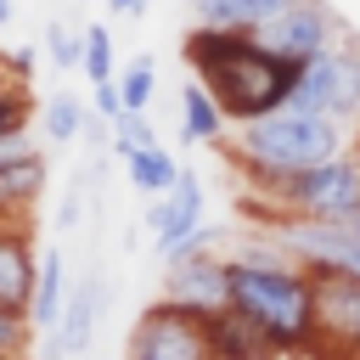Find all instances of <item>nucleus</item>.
<instances>
[{
  "mask_svg": "<svg viewBox=\"0 0 360 360\" xmlns=\"http://www.w3.org/2000/svg\"><path fill=\"white\" fill-rule=\"evenodd\" d=\"M180 56L186 68L214 90V101L225 107V118H259L270 107H281L298 84V62L264 51L253 34L242 28H208V22H191V34L180 39Z\"/></svg>",
  "mask_w": 360,
  "mask_h": 360,
  "instance_id": "obj_1",
  "label": "nucleus"
},
{
  "mask_svg": "<svg viewBox=\"0 0 360 360\" xmlns=\"http://www.w3.org/2000/svg\"><path fill=\"white\" fill-rule=\"evenodd\" d=\"M225 287H231V309L248 315L276 343V354L321 349V338H315V281H309V264H298V259H236V253H225Z\"/></svg>",
  "mask_w": 360,
  "mask_h": 360,
  "instance_id": "obj_2",
  "label": "nucleus"
},
{
  "mask_svg": "<svg viewBox=\"0 0 360 360\" xmlns=\"http://www.w3.org/2000/svg\"><path fill=\"white\" fill-rule=\"evenodd\" d=\"M343 152V124L326 118V112H309V107H270L259 118H242V135L231 141V163L248 174V186H270V180H287L321 158Z\"/></svg>",
  "mask_w": 360,
  "mask_h": 360,
  "instance_id": "obj_3",
  "label": "nucleus"
},
{
  "mask_svg": "<svg viewBox=\"0 0 360 360\" xmlns=\"http://www.w3.org/2000/svg\"><path fill=\"white\" fill-rule=\"evenodd\" d=\"M264 197H276L298 219H343V214L360 208V158L332 152V158H321V163H309L287 180H270Z\"/></svg>",
  "mask_w": 360,
  "mask_h": 360,
  "instance_id": "obj_4",
  "label": "nucleus"
},
{
  "mask_svg": "<svg viewBox=\"0 0 360 360\" xmlns=\"http://www.w3.org/2000/svg\"><path fill=\"white\" fill-rule=\"evenodd\" d=\"M287 101L349 124V118L360 112V45H338V39H332L321 56H309V62L298 68V84H292Z\"/></svg>",
  "mask_w": 360,
  "mask_h": 360,
  "instance_id": "obj_5",
  "label": "nucleus"
},
{
  "mask_svg": "<svg viewBox=\"0 0 360 360\" xmlns=\"http://www.w3.org/2000/svg\"><path fill=\"white\" fill-rule=\"evenodd\" d=\"M343 34V17L326 6V0H287V6H276L259 28H253V39L264 45V51H276V56H287V62H309V56H321L332 39Z\"/></svg>",
  "mask_w": 360,
  "mask_h": 360,
  "instance_id": "obj_6",
  "label": "nucleus"
},
{
  "mask_svg": "<svg viewBox=\"0 0 360 360\" xmlns=\"http://www.w3.org/2000/svg\"><path fill=\"white\" fill-rule=\"evenodd\" d=\"M129 354H141V360H214L208 354V315L180 309L174 298H158L135 321Z\"/></svg>",
  "mask_w": 360,
  "mask_h": 360,
  "instance_id": "obj_7",
  "label": "nucleus"
},
{
  "mask_svg": "<svg viewBox=\"0 0 360 360\" xmlns=\"http://www.w3.org/2000/svg\"><path fill=\"white\" fill-rule=\"evenodd\" d=\"M315 281V338L321 349L360 354V276L354 270H309Z\"/></svg>",
  "mask_w": 360,
  "mask_h": 360,
  "instance_id": "obj_8",
  "label": "nucleus"
},
{
  "mask_svg": "<svg viewBox=\"0 0 360 360\" xmlns=\"http://www.w3.org/2000/svg\"><path fill=\"white\" fill-rule=\"evenodd\" d=\"M163 298H174L180 309H197V315H219L231 304V287H225V259L208 253H186V259H169L163 264Z\"/></svg>",
  "mask_w": 360,
  "mask_h": 360,
  "instance_id": "obj_9",
  "label": "nucleus"
},
{
  "mask_svg": "<svg viewBox=\"0 0 360 360\" xmlns=\"http://www.w3.org/2000/svg\"><path fill=\"white\" fill-rule=\"evenodd\" d=\"M202 225V180L191 174V169H180V180L163 191V197H152V208H146V231H152V253L163 259L186 231H197Z\"/></svg>",
  "mask_w": 360,
  "mask_h": 360,
  "instance_id": "obj_10",
  "label": "nucleus"
},
{
  "mask_svg": "<svg viewBox=\"0 0 360 360\" xmlns=\"http://www.w3.org/2000/svg\"><path fill=\"white\" fill-rule=\"evenodd\" d=\"M28 219H0V309H22L34 298V276H39V253L28 242Z\"/></svg>",
  "mask_w": 360,
  "mask_h": 360,
  "instance_id": "obj_11",
  "label": "nucleus"
},
{
  "mask_svg": "<svg viewBox=\"0 0 360 360\" xmlns=\"http://www.w3.org/2000/svg\"><path fill=\"white\" fill-rule=\"evenodd\" d=\"M45 197V158L39 146L0 163V219H34V202Z\"/></svg>",
  "mask_w": 360,
  "mask_h": 360,
  "instance_id": "obj_12",
  "label": "nucleus"
},
{
  "mask_svg": "<svg viewBox=\"0 0 360 360\" xmlns=\"http://www.w3.org/2000/svg\"><path fill=\"white\" fill-rule=\"evenodd\" d=\"M101 304H107V281H101V276H84V281L73 287V298L62 304L56 349H68V354L90 349V338H96V326H101Z\"/></svg>",
  "mask_w": 360,
  "mask_h": 360,
  "instance_id": "obj_13",
  "label": "nucleus"
},
{
  "mask_svg": "<svg viewBox=\"0 0 360 360\" xmlns=\"http://www.w3.org/2000/svg\"><path fill=\"white\" fill-rule=\"evenodd\" d=\"M62 304H68V259H62V248H45L39 276H34V298H28V321L45 326V332H56Z\"/></svg>",
  "mask_w": 360,
  "mask_h": 360,
  "instance_id": "obj_14",
  "label": "nucleus"
},
{
  "mask_svg": "<svg viewBox=\"0 0 360 360\" xmlns=\"http://www.w3.org/2000/svg\"><path fill=\"white\" fill-rule=\"evenodd\" d=\"M208 354L219 360V354H276V343L248 321V315H236L231 304L219 309V315H208Z\"/></svg>",
  "mask_w": 360,
  "mask_h": 360,
  "instance_id": "obj_15",
  "label": "nucleus"
},
{
  "mask_svg": "<svg viewBox=\"0 0 360 360\" xmlns=\"http://www.w3.org/2000/svg\"><path fill=\"white\" fill-rule=\"evenodd\" d=\"M225 135V107L202 79L180 84V141H219Z\"/></svg>",
  "mask_w": 360,
  "mask_h": 360,
  "instance_id": "obj_16",
  "label": "nucleus"
},
{
  "mask_svg": "<svg viewBox=\"0 0 360 360\" xmlns=\"http://www.w3.org/2000/svg\"><path fill=\"white\" fill-rule=\"evenodd\" d=\"M276 6H287V0H191V22H208V28H242V34H253Z\"/></svg>",
  "mask_w": 360,
  "mask_h": 360,
  "instance_id": "obj_17",
  "label": "nucleus"
},
{
  "mask_svg": "<svg viewBox=\"0 0 360 360\" xmlns=\"http://www.w3.org/2000/svg\"><path fill=\"white\" fill-rule=\"evenodd\" d=\"M124 174H129V186L141 191V197H163L174 180H180V163L163 152V141L158 146H135L129 158H124Z\"/></svg>",
  "mask_w": 360,
  "mask_h": 360,
  "instance_id": "obj_18",
  "label": "nucleus"
},
{
  "mask_svg": "<svg viewBox=\"0 0 360 360\" xmlns=\"http://www.w3.org/2000/svg\"><path fill=\"white\" fill-rule=\"evenodd\" d=\"M84 101L73 96V90H51L45 96V141L51 146H68V141H79L84 135Z\"/></svg>",
  "mask_w": 360,
  "mask_h": 360,
  "instance_id": "obj_19",
  "label": "nucleus"
},
{
  "mask_svg": "<svg viewBox=\"0 0 360 360\" xmlns=\"http://www.w3.org/2000/svg\"><path fill=\"white\" fill-rule=\"evenodd\" d=\"M118 96H124V107L146 112L152 96H158V62H152V56H135V62L118 73Z\"/></svg>",
  "mask_w": 360,
  "mask_h": 360,
  "instance_id": "obj_20",
  "label": "nucleus"
},
{
  "mask_svg": "<svg viewBox=\"0 0 360 360\" xmlns=\"http://www.w3.org/2000/svg\"><path fill=\"white\" fill-rule=\"evenodd\" d=\"M107 146H112V158H129L135 146H158V129H152V118H146V112L124 107V112L112 118V135H107Z\"/></svg>",
  "mask_w": 360,
  "mask_h": 360,
  "instance_id": "obj_21",
  "label": "nucleus"
},
{
  "mask_svg": "<svg viewBox=\"0 0 360 360\" xmlns=\"http://www.w3.org/2000/svg\"><path fill=\"white\" fill-rule=\"evenodd\" d=\"M45 56H51V68H56V73L79 68V56H84V28H68V22H45Z\"/></svg>",
  "mask_w": 360,
  "mask_h": 360,
  "instance_id": "obj_22",
  "label": "nucleus"
},
{
  "mask_svg": "<svg viewBox=\"0 0 360 360\" xmlns=\"http://www.w3.org/2000/svg\"><path fill=\"white\" fill-rule=\"evenodd\" d=\"M79 68L90 73V84H96V79H118V73H112V34H107V22H90V28H84V56H79Z\"/></svg>",
  "mask_w": 360,
  "mask_h": 360,
  "instance_id": "obj_23",
  "label": "nucleus"
},
{
  "mask_svg": "<svg viewBox=\"0 0 360 360\" xmlns=\"http://www.w3.org/2000/svg\"><path fill=\"white\" fill-rule=\"evenodd\" d=\"M28 112H34V101H28V90H22V79H17V73H0V135L28 129Z\"/></svg>",
  "mask_w": 360,
  "mask_h": 360,
  "instance_id": "obj_24",
  "label": "nucleus"
},
{
  "mask_svg": "<svg viewBox=\"0 0 360 360\" xmlns=\"http://www.w3.org/2000/svg\"><path fill=\"white\" fill-rule=\"evenodd\" d=\"M34 343V321L22 309H0V354H22Z\"/></svg>",
  "mask_w": 360,
  "mask_h": 360,
  "instance_id": "obj_25",
  "label": "nucleus"
},
{
  "mask_svg": "<svg viewBox=\"0 0 360 360\" xmlns=\"http://www.w3.org/2000/svg\"><path fill=\"white\" fill-rule=\"evenodd\" d=\"M79 186H84V169L73 174V191H68V197H62V208H56V225H62V231H68V225H79Z\"/></svg>",
  "mask_w": 360,
  "mask_h": 360,
  "instance_id": "obj_26",
  "label": "nucleus"
},
{
  "mask_svg": "<svg viewBox=\"0 0 360 360\" xmlns=\"http://www.w3.org/2000/svg\"><path fill=\"white\" fill-rule=\"evenodd\" d=\"M107 11H112V17H124V22H141V17L152 11V0H107Z\"/></svg>",
  "mask_w": 360,
  "mask_h": 360,
  "instance_id": "obj_27",
  "label": "nucleus"
},
{
  "mask_svg": "<svg viewBox=\"0 0 360 360\" xmlns=\"http://www.w3.org/2000/svg\"><path fill=\"white\" fill-rule=\"evenodd\" d=\"M6 68H11V73H17V79H22V73H28V68H34V45H17V51H11V62H6Z\"/></svg>",
  "mask_w": 360,
  "mask_h": 360,
  "instance_id": "obj_28",
  "label": "nucleus"
},
{
  "mask_svg": "<svg viewBox=\"0 0 360 360\" xmlns=\"http://www.w3.org/2000/svg\"><path fill=\"white\" fill-rule=\"evenodd\" d=\"M11 17H17V6H11V0H0V28H6Z\"/></svg>",
  "mask_w": 360,
  "mask_h": 360,
  "instance_id": "obj_29",
  "label": "nucleus"
},
{
  "mask_svg": "<svg viewBox=\"0 0 360 360\" xmlns=\"http://www.w3.org/2000/svg\"><path fill=\"white\" fill-rule=\"evenodd\" d=\"M354 129H360V112H354Z\"/></svg>",
  "mask_w": 360,
  "mask_h": 360,
  "instance_id": "obj_30",
  "label": "nucleus"
},
{
  "mask_svg": "<svg viewBox=\"0 0 360 360\" xmlns=\"http://www.w3.org/2000/svg\"><path fill=\"white\" fill-rule=\"evenodd\" d=\"M354 158H360V152H354Z\"/></svg>",
  "mask_w": 360,
  "mask_h": 360,
  "instance_id": "obj_31",
  "label": "nucleus"
}]
</instances>
